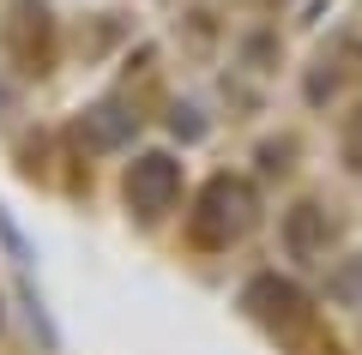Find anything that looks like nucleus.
Returning a JSON list of instances; mask_svg holds the SVG:
<instances>
[{"label":"nucleus","mask_w":362,"mask_h":355,"mask_svg":"<svg viewBox=\"0 0 362 355\" xmlns=\"http://www.w3.org/2000/svg\"><path fill=\"white\" fill-rule=\"evenodd\" d=\"M254 217H259V199L242 175H211L206 193H199V211H194V235L206 247H230L254 229Z\"/></svg>","instance_id":"nucleus-1"},{"label":"nucleus","mask_w":362,"mask_h":355,"mask_svg":"<svg viewBox=\"0 0 362 355\" xmlns=\"http://www.w3.org/2000/svg\"><path fill=\"white\" fill-rule=\"evenodd\" d=\"M121 193H127V211L139 217V223H157L163 211H175L181 199V163L169 151H145L127 163V181H121Z\"/></svg>","instance_id":"nucleus-2"},{"label":"nucleus","mask_w":362,"mask_h":355,"mask_svg":"<svg viewBox=\"0 0 362 355\" xmlns=\"http://www.w3.org/2000/svg\"><path fill=\"white\" fill-rule=\"evenodd\" d=\"M242 307L259 319V325H278V331H290V325L308 319V295H302L290 277H278V271H259V277L242 289Z\"/></svg>","instance_id":"nucleus-3"},{"label":"nucleus","mask_w":362,"mask_h":355,"mask_svg":"<svg viewBox=\"0 0 362 355\" xmlns=\"http://www.w3.org/2000/svg\"><path fill=\"white\" fill-rule=\"evenodd\" d=\"M284 241H290V253H296V259L320 253V247H326V211H320V205H296L290 223H284Z\"/></svg>","instance_id":"nucleus-4"},{"label":"nucleus","mask_w":362,"mask_h":355,"mask_svg":"<svg viewBox=\"0 0 362 355\" xmlns=\"http://www.w3.org/2000/svg\"><path fill=\"white\" fill-rule=\"evenodd\" d=\"M78 133H85L97 151H109V145H121V139L133 133V114L121 109V102H97V109L85 114V127H78Z\"/></svg>","instance_id":"nucleus-5"}]
</instances>
